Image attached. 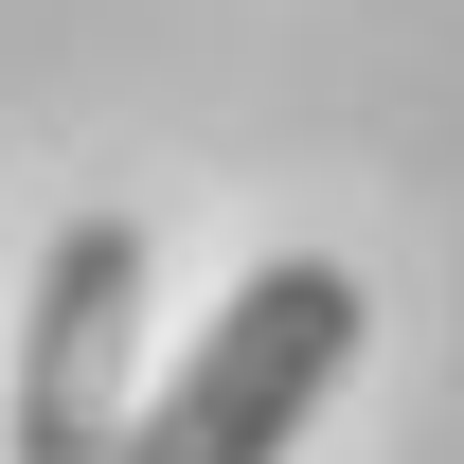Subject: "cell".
I'll return each instance as SVG.
<instances>
[{"instance_id":"obj_1","label":"cell","mask_w":464,"mask_h":464,"mask_svg":"<svg viewBox=\"0 0 464 464\" xmlns=\"http://www.w3.org/2000/svg\"><path fill=\"white\" fill-rule=\"evenodd\" d=\"M357 322H375V304H357V268L268 250V268L197 322V357L125 411V447H108V464H286V447H304V411L357 375Z\"/></svg>"},{"instance_id":"obj_2","label":"cell","mask_w":464,"mask_h":464,"mask_svg":"<svg viewBox=\"0 0 464 464\" xmlns=\"http://www.w3.org/2000/svg\"><path fill=\"white\" fill-rule=\"evenodd\" d=\"M125 375H143V232L72 215L36 250V304H18V464H108L143 411Z\"/></svg>"}]
</instances>
